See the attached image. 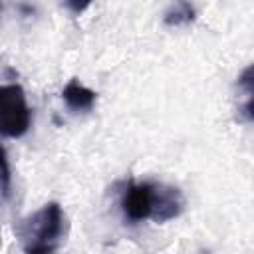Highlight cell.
I'll use <instances>...</instances> for the list:
<instances>
[{"mask_svg":"<svg viewBox=\"0 0 254 254\" xmlns=\"http://www.w3.org/2000/svg\"><path fill=\"white\" fill-rule=\"evenodd\" d=\"M64 210L58 202H48L38 208L34 214L20 220L16 226V234L22 242L24 252L30 254H46L54 252L64 234Z\"/></svg>","mask_w":254,"mask_h":254,"instance_id":"6da1fadb","label":"cell"},{"mask_svg":"<svg viewBox=\"0 0 254 254\" xmlns=\"http://www.w3.org/2000/svg\"><path fill=\"white\" fill-rule=\"evenodd\" d=\"M32 111L26 91L18 83L0 85V137L18 139L28 133Z\"/></svg>","mask_w":254,"mask_h":254,"instance_id":"7a4b0ae2","label":"cell"},{"mask_svg":"<svg viewBox=\"0 0 254 254\" xmlns=\"http://www.w3.org/2000/svg\"><path fill=\"white\" fill-rule=\"evenodd\" d=\"M153 192H155L153 181L125 185L121 192V200H119L125 220H129L131 224L149 220L153 214Z\"/></svg>","mask_w":254,"mask_h":254,"instance_id":"3957f363","label":"cell"},{"mask_svg":"<svg viewBox=\"0 0 254 254\" xmlns=\"http://www.w3.org/2000/svg\"><path fill=\"white\" fill-rule=\"evenodd\" d=\"M185 210V196L181 189L165 185V183H155V192H153V214L151 220L155 222H167Z\"/></svg>","mask_w":254,"mask_h":254,"instance_id":"277c9868","label":"cell"},{"mask_svg":"<svg viewBox=\"0 0 254 254\" xmlns=\"http://www.w3.org/2000/svg\"><path fill=\"white\" fill-rule=\"evenodd\" d=\"M62 97L71 111H89L95 105L97 93L85 87L83 83H79L77 79H69L62 91Z\"/></svg>","mask_w":254,"mask_h":254,"instance_id":"5b68a950","label":"cell"},{"mask_svg":"<svg viewBox=\"0 0 254 254\" xmlns=\"http://www.w3.org/2000/svg\"><path fill=\"white\" fill-rule=\"evenodd\" d=\"M196 10L189 0H173L169 4V8L165 10L163 22L171 28H179V26H187L194 20Z\"/></svg>","mask_w":254,"mask_h":254,"instance_id":"8992f818","label":"cell"},{"mask_svg":"<svg viewBox=\"0 0 254 254\" xmlns=\"http://www.w3.org/2000/svg\"><path fill=\"white\" fill-rule=\"evenodd\" d=\"M238 93L242 95V103H238V113L242 115V121H252V67L248 65L240 77H238Z\"/></svg>","mask_w":254,"mask_h":254,"instance_id":"52a82bcc","label":"cell"},{"mask_svg":"<svg viewBox=\"0 0 254 254\" xmlns=\"http://www.w3.org/2000/svg\"><path fill=\"white\" fill-rule=\"evenodd\" d=\"M91 2H93V0H64L65 8H67L71 14H75V16H79L81 12H85Z\"/></svg>","mask_w":254,"mask_h":254,"instance_id":"ba28073f","label":"cell"}]
</instances>
